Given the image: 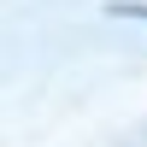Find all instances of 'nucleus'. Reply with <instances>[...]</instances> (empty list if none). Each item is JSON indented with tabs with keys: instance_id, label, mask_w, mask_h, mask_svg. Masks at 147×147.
I'll return each mask as SVG.
<instances>
[{
	"instance_id": "1",
	"label": "nucleus",
	"mask_w": 147,
	"mask_h": 147,
	"mask_svg": "<svg viewBox=\"0 0 147 147\" xmlns=\"http://www.w3.org/2000/svg\"><path fill=\"white\" fill-rule=\"evenodd\" d=\"M112 18H141V24H147V6H124V0H118V6H112Z\"/></svg>"
}]
</instances>
